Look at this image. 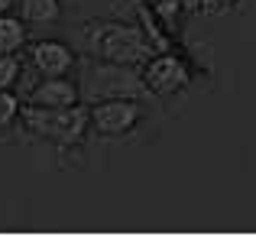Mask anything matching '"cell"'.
Instances as JSON below:
<instances>
[{"label": "cell", "mask_w": 256, "mask_h": 237, "mask_svg": "<svg viewBox=\"0 0 256 237\" xmlns=\"http://www.w3.org/2000/svg\"><path fill=\"white\" fill-rule=\"evenodd\" d=\"M23 127L39 140H49L56 146H75L82 143L84 130L91 127V111L82 104H72V107H36V104H26L23 107Z\"/></svg>", "instance_id": "3"}, {"label": "cell", "mask_w": 256, "mask_h": 237, "mask_svg": "<svg viewBox=\"0 0 256 237\" xmlns=\"http://www.w3.org/2000/svg\"><path fill=\"white\" fill-rule=\"evenodd\" d=\"M23 114V107H20V98L6 88V91H0V127H10L13 120Z\"/></svg>", "instance_id": "11"}, {"label": "cell", "mask_w": 256, "mask_h": 237, "mask_svg": "<svg viewBox=\"0 0 256 237\" xmlns=\"http://www.w3.org/2000/svg\"><path fill=\"white\" fill-rule=\"evenodd\" d=\"M143 120V107L136 98H110L91 104V127L100 137H124Z\"/></svg>", "instance_id": "5"}, {"label": "cell", "mask_w": 256, "mask_h": 237, "mask_svg": "<svg viewBox=\"0 0 256 237\" xmlns=\"http://www.w3.org/2000/svg\"><path fill=\"white\" fill-rule=\"evenodd\" d=\"M26 26H56L62 20V0H16Z\"/></svg>", "instance_id": "8"}, {"label": "cell", "mask_w": 256, "mask_h": 237, "mask_svg": "<svg viewBox=\"0 0 256 237\" xmlns=\"http://www.w3.org/2000/svg\"><path fill=\"white\" fill-rule=\"evenodd\" d=\"M26 104H36V107H72V104H82V88H78L75 81H68L65 75L42 78L30 91Z\"/></svg>", "instance_id": "7"}, {"label": "cell", "mask_w": 256, "mask_h": 237, "mask_svg": "<svg viewBox=\"0 0 256 237\" xmlns=\"http://www.w3.org/2000/svg\"><path fill=\"white\" fill-rule=\"evenodd\" d=\"M150 10L156 13L159 23H166V26H175V17H178V13H185L178 4H175V0H152Z\"/></svg>", "instance_id": "12"}, {"label": "cell", "mask_w": 256, "mask_h": 237, "mask_svg": "<svg viewBox=\"0 0 256 237\" xmlns=\"http://www.w3.org/2000/svg\"><path fill=\"white\" fill-rule=\"evenodd\" d=\"M23 75V62L16 59V52H0V91L13 88Z\"/></svg>", "instance_id": "10"}, {"label": "cell", "mask_w": 256, "mask_h": 237, "mask_svg": "<svg viewBox=\"0 0 256 237\" xmlns=\"http://www.w3.org/2000/svg\"><path fill=\"white\" fill-rule=\"evenodd\" d=\"M143 81L150 88V94L156 98H172V94L185 91L192 85V69L182 56H172V52H159L150 62L143 65Z\"/></svg>", "instance_id": "4"}, {"label": "cell", "mask_w": 256, "mask_h": 237, "mask_svg": "<svg viewBox=\"0 0 256 237\" xmlns=\"http://www.w3.org/2000/svg\"><path fill=\"white\" fill-rule=\"evenodd\" d=\"M30 59L36 65L39 75L56 78V75H68L78 65V56L72 46H65L62 39H39V43L30 46Z\"/></svg>", "instance_id": "6"}, {"label": "cell", "mask_w": 256, "mask_h": 237, "mask_svg": "<svg viewBox=\"0 0 256 237\" xmlns=\"http://www.w3.org/2000/svg\"><path fill=\"white\" fill-rule=\"evenodd\" d=\"M240 0H201V13H208V17H218V13H227L234 10Z\"/></svg>", "instance_id": "13"}, {"label": "cell", "mask_w": 256, "mask_h": 237, "mask_svg": "<svg viewBox=\"0 0 256 237\" xmlns=\"http://www.w3.org/2000/svg\"><path fill=\"white\" fill-rule=\"evenodd\" d=\"M82 101L98 104V101L110 98H150V88L143 81V72H136L133 65L120 62H104V59H91L82 72Z\"/></svg>", "instance_id": "2"}, {"label": "cell", "mask_w": 256, "mask_h": 237, "mask_svg": "<svg viewBox=\"0 0 256 237\" xmlns=\"http://www.w3.org/2000/svg\"><path fill=\"white\" fill-rule=\"evenodd\" d=\"M185 13H201V0H175Z\"/></svg>", "instance_id": "14"}, {"label": "cell", "mask_w": 256, "mask_h": 237, "mask_svg": "<svg viewBox=\"0 0 256 237\" xmlns=\"http://www.w3.org/2000/svg\"><path fill=\"white\" fill-rule=\"evenodd\" d=\"M13 4H16V0H0V17H4V13H10Z\"/></svg>", "instance_id": "15"}, {"label": "cell", "mask_w": 256, "mask_h": 237, "mask_svg": "<svg viewBox=\"0 0 256 237\" xmlns=\"http://www.w3.org/2000/svg\"><path fill=\"white\" fill-rule=\"evenodd\" d=\"M82 52L91 59L104 62H120V65H146L152 59L156 39L143 33L133 23H110V20H91L75 33Z\"/></svg>", "instance_id": "1"}, {"label": "cell", "mask_w": 256, "mask_h": 237, "mask_svg": "<svg viewBox=\"0 0 256 237\" xmlns=\"http://www.w3.org/2000/svg\"><path fill=\"white\" fill-rule=\"evenodd\" d=\"M26 46V20L23 17H0V52H20Z\"/></svg>", "instance_id": "9"}]
</instances>
